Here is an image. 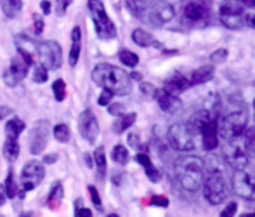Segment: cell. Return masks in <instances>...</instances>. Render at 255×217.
Masks as SVG:
<instances>
[{"mask_svg": "<svg viewBox=\"0 0 255 217\" xmlns=\"http://www.w3.org/2000/svg\"><path fill=\"white\" fill-rule=\"evenodd\" d=\"M92 80L99 87L113 92V96H127L132 90V78L127 71L113 64H98L92 70Z\"/></svg>", "mask_w": 255, "mask_h": 217, "instance_id": "1", "label": "cell"}, {"mask_svg": "<svg viewBox=\"0 0 255 217\" xmlns=\"http://www.w3.org/2000/svg\"><path fill=\"white\" fill-rule=\"evenodd\" d=\"M175 177L182 190L198 191L205 179V162L200 157H182L175 162Z\"/></svg>", "mask_w": 255, "mask_h": 217, "instance_id": "2", "label": "cell"}, {"mask_svg": "<svg viewBox=\"0 0 255 217\" xmlns=\"http://www.w3.org/2000/svg\"><path fill=\"white\" fill-rule=\"evenodd\" d=\"M236 108H229L222 118L219 120V134L224 137L226 141L238 139L240 136L245 134L247 124H249V113H247V106L242 103L235 104Z\"/></svg>", "mask_w": 255, "mask_h": 217, "instance_id": "3", "label": "cell"}, {"mask_svg": "<svg viewBox=\"0 0 255 217\" xmlns=\"http://www.w3.org/2000/svg\"><path fill=\"white\" fill-rule=\"evenodd\" d=\"M203 197L210 205H219L229 197L228 181L224 179L222 172H208L203 179Z\"/></svg>", "mask_w": 255, "mask_h": 217, "instance_id": "4", "label": "cell"}, {"mask_svg": "<svg viewBox=\"0 0 255 217\" xmlns=\"http://www.w3.org/2000/svg\"><path fill=\"white\" fill-rule=\"evenodd\" d=\"M89 10H91V16H92V21H94L98 37L103 38V40L115 38V35H117V26H115V23L106 14V9H104V3L101 0H89Z\"/></svg>", "mask_w": 255, "mask_h": 217, "instance_id": "5", "label": "cell"}, {"mask_svg": "<svg viewBox=\"0 0 255 217\" xmlns=\"http://www.w3.org/2000/svg\"><path fill=\"white\" fill-rule=\"evenodd\" d=\"M219 16L226 28L240 30L245 26V5L240 0H224L219 7Z\"/></svg>", "mask_w": 255, "mask_h": 217, "instance_id": "6", "label": "cell"}, {"mask_svg": "<svg viewBox=\"0 0 255 217\" xmlns=\"http://www.w3.org/2000/svg\"><path fill=\"white\" fill-rule=\"evenodd\" d=\"M168 143L175 151L188 153L196 148L195 144V132L188 124H174L168 129Z\"/></svg>", "mask_w": 255, "mask_h": 217, "instance_id": "7", "label": "cell"}, {"mask_svg": "<svg viewBox=\"0 0 255 217\" xmlns=\"http://www.w3.org/2000/svg\"><path fill=\"white\" fill-rule=\"evenodd\" d=\"M222 157H224L226 164L231 169H235V171H243V169L249 167V151H247L245 144L238 143L236 139L228 141V144L222 148Z\"/></svg>", "mask_w": 255, "mask_h": 217, "instance_id": "8", "label": "cell"}, {"mask_svg": "<svg viewBox=\"0 0 255 217\" xmlns=\"http://www.w3.org/2000/svg\"><path fill=\"white\" fill-rule=\"evenodd\" d=\"M40 64H44L47 70H57L63 64V50L61 45L54 40H45L38 43V52H37Z\"/></svg>", "mask_w": 255, "mask_h": 217, "instance_id": "9", "label": "cell"}, {"mask_svg": "<svg viewBox=\"0 0 255 217\" xmlns=\"http://www.w3.org/2000/svg\"><path fill=\"white\" fill-rule=\"evenodd\" d=\"M45 177V169L42 162L31 160L28 164H24L23 171H21V184H23L24 191H31L44 181Z\"/></svg>", "mask_w": 255, "mask_h": 217, "instance_id": "10", "label": "cell"}, {"mask_svg": "<svg viewBox=\"0 0 255 217\" xmlns=\"http://www.w3.org/2000/svg\"><path fill=\"white\" fill-rule=\"evenodd\" d=\"M233 190L238 195L240 198H245V200H255V177L252 174L243 171H235L233 174Z\"/></svg>", "mask_w": 255, "mask_h": 217, "instance_id": "11", "label": "cell"}, {"mask_svg": "<svg viewBox=\"0 0 255 217\" xmlns=\"http://www.w3.org/2000/svg\"><path fill=\"white\" fill-rule=\"evenodd\" d=\"M49 134H51V124L47 120H38L37 124L30 130V151L31 155H40L45 150L49 141Z\"/></svg>", "mask_w": 255, "mask_h": 217, "instance_id": "12", "label": "cell"}, {"mask_svg": "<svg viewBox=\"0 0 255 217\" xmlns=\"http://www.w3.org/2000/svg\"><path fill=\"white\" fill-rule=\"evenodd\" d=\"M30 66H31L30 61H28L26 57L21 56V54H17L16 57H12V61H10V66L7 68L5 73H3V82H5L9 87L17 85L28 75Z\"/></svg>", "mask_w": 255, "mask_h": 217, "instance_id": "13", "label": "cell"}, {"mask_svg": "<svg viewBox=\"0 0 255 217\" xmlns=\"http://www.w3.org/2000/svg\"><path fill=\"white\" fill-rule=\"evenodd\" d=\"M146 14H148V19L151 21V24L160 26V24H165L174 19L175 9L168 0H156V2H153L151 5L148 7Z\"/></svg>", "mask_w": 255, "mask_h": 217, "instance_id": "14", "label": "cell"}, {"mask_svg": "<svg viewBox=\"0 0 255 217\" xmlns=\"http://www.w3.org/2000/svg\"><path fill=\"white\" fill-rule=\"evenodd\" d=\"M78 129H80V134L87 143L94 144L98 141L99 136V124L96 115L92 113V110H85L84 113L78 118Z\"/></svg>", "mask_w": 255, "mask_h": 217, "instance_id": "15", "label": "cell"}, {"mask_svg": "<svg viewBox=\"0 0 255 217\" xmlns=\"http://www.w3.org/2000/svg\"><path fill=\"white\" fill-rule=\"evenodd\" d=\"M182 14H184V19L188 23H203V21L208 19V7L203 2L191 0L184 5Z\"/></svg>", "mask_w": 255, "mask_h": 217, "instance_id": "16", "label": "cell"}, {"mask_svg": "<svg viewBox=\"0 0 255 217\" xmlns=\"http://www.w3.org/2000/svg\"><path fill=\"white\" fill-rule=\"evenodd\" d=\"M154 97H156V101H158V106H160L165 113H175L182 104L181 99H179L175 94L168 92V90H165V89L156 90V92H154Z\"/></svg>", "mask_w": 255, "mask_h": 217, "instance_id": "17", "label": "cell"}, {"mask_svg": "<svg viewBox=\"0 0 255 217\" xmlns=\"http://www.w3.org/2000/svg\"><path fill=\"white\" fill-rule=\"evenodd\" d=\"M16 45H17V54L26 57V59L33 64L35 56H37V52H38V43L35 40H31L30 37H26V35H17Z\"/></svg>", "mask_w": 255, "mask_h": 217, "instance_id": "18", "label": "cell"}, {"mask_svg": "<svg viewBox=\"0 0 255 217\" xmlns=\"http://www.w3.org/2000/svg\"><path fill=\"white\" fill-rule=\"evenodd\" d=\"M202 134V139H203V150L212 151L219 146V120L210 122L208 125L200 130Z\"/></svg>", "mask_w": 255, "mask_h": 217, "instance_id": "19", "label": "cell"}, {"mask_svg": "<svg viewBox=\"0 0 255 217\" xmlns=\"http://www.w3.org/2000/svg\"><path fill=\"white\" fill-rule=\"evenodd\" d=\"M188 87H189L188 77H184V75H181V73H174L172 77H168L163 84V89L168 90V92H172V94H175V96L181 94V92H184Z\"/></svg>", "mask_w": 255, "mask_h": 217, "instance_id": "20", "label": "cell"}, {"mask_svg": "<svg viewBox=\"0 0 255 217\" xmlns=\"http://www.w3.org/2000/svg\"><path fill=\"white\" fill-rule=\"evenodd\" d=\"M212 78H214V66H212V64H205V66L196 68L188 77V80H189V85H200V84H205V82L212 80Z\"/></svg>", "mask_w": 255, "mask_h": 217, "instance_id": "21", "label": "cell"}, {"mask_svg": "<svg viewBox=\"0 0 255 217\" xmlns=\"http://www.w3.org/2000/svg\"><path fill=\"white\" fill-rule=\"evenodd\" d=\"M82 50V30L80 26H75L71 31V49H70V66H77L78 57Z\"/></svg>", "mask_w": 255, "mask_h": 217, "instance_id": "22", "label": "cell"}, {"mask_svg": "<svg viewBox=\"0 0 255 217\" xmlns=\"http://www.w3.org/2000/svg\"><path fill=\"white\" fill-rule=\"evenodd\" d=\"M135 160H137V164H141L142 167H144L146 176H148V179L151 181V183H158V181L161 179V174H160V171H158V169L154 167L153 162H151V158H149L148 155L139 153L137 157H135Z\"/></svg>", "mask_w": 255, "mask_h": 217, "instance_id": "23", "label": "cell"}, {"mask_svg": "<svg viewBox=\"0 0 255 217\" xmlns=\"http://www.w3.org/2000/svg\"><path fill=\"white\" fill-rule=\"evenodd\" d=\"M63 197H64V188L61 183H54L52 188H51V193L47 197V207L51 211H57L61 207V202H63Z\"/></svg>", "mask_w": 255, "mask_h": 217, "instance_id": "24", "label": "cell"}, {"mask_svg": "<svg viewBox=\"0 0 255 217\" xmlns=\"http://www.w3.org/2000/svg\"><path fill=\"white\" fill-rule=\"evenodd\" d=\"M0 9L5 14V17L14 19L23 9V0H0Z\"/></svg>", "mask_w": 255, "mask_h": 217, "instance_id": "25", "label": "cell"}, {"mask_svg": "<svg viewBox=\"0 0 255 217\" xmlns=\"http://www.w3.org/2000/svg\"><path fill=\"white\" fill-rule=\"evenodd\" d=\"M26 129V125H24V122L21 120V118H10L9 122L5 124V136L9 137V139H17V137L23 134V130Z\"/></svg>", "mask_w": 255, "mask_h": 217, "instance_id": "26", "label": "cell"}, {"mask_svg": "<svg viewBox=\"0 0 255 217\" xmlns=\"http://www.w3.org/2000/svg\"><path fill=\"white\" fill-rule=\"evenodd\" d=\"M135 118H137V115H135V113H127V115L124 113V115H120V117H118V120H115V124H113V132L115 134L125 132V130L130 129L132 125H134Z\"/></svg>", "mask_w": 255, "mask_h": 217, "instance_id": "27", "label": "cell"}, {"mask_svg": "<svg viewBox=\"0 0 255 217\" xmlns=\"http://www.w3.org/2000/svg\"><path fill=\"white\" fill-rule=\"evenodd\" d=\"M132 40L137 43L139 47H151V45H158L156 40H154V37L149 31L146 30H141V28H137V30L132 31Z\"/></svg>", "mask_w": 255, "mask_h": 217, "instance_id": "28", "label": "cell"}, {"mask_svg": "<svg viewBox=\"0 0 255 217\" xmlns=\"http://www.w3.org/2000/svg\"><path fill=\"white\" fill-rule=\"evenodd\" d=\"M94 162H96V167H98V177L99 179H104L106 177V171H108V165H106V155H104V148L99 146L94 153Z\"/></svg>", "mask_w": 255, "mask_h": 217, "instance_id": "29", "label": "cell"}, {"mask_svg": "<svg viewBox=\"0 0 255 217\" xmlns=\"http://www.w3.org/2000/svg\"><path fill=\"white\" fill-rule=\"evenodd\" d=\"M3 155L9 162H14L17 157H19V144H17V139H9L7 137L5 143H3Z\"/></svg>", "mask_w": 255, "mask_h": 217, "instance_id": "30", "label": "cell"}, {"mask_svg": "<svg viewBox=\"0 0 255 217\" xmlns=\"http://www.w3.org/2000/svg\"><path fill=\"white\" fill-rule=\"evenodd\" d=\"M127 5L132 14H135V16H144L148 7L151 5V0H127Z\"/></svg>", "mask_w": 255, "mask_h": 217, "instance_id": "31", "label": "cell"}, {"mask_svg": "<svg viewBox=\"0 0 255 217\" xmlns=\"http://www.w3.org/2000/svg\"><path fill=\"white\" fill-rule=\"evenodd\" d=\"M111 157H113V160L117 162V164L127 165L130 155H128V150L124 146V144H117V146L113 148V151H111Z\"/></svg>", "mask_w": 255, "mask_h": 217, "instance_id": "32", "label": "cell"}, {"mask_svg": "<svg viewBox=\"0 0 255 217\" xmlns=\"http://www.w3.org/2000/svg\"><path fill=\"white\" fill-rule=\"evenodd\" d=\"M118 59H120L124 64H127V66H130V68H135L139 64V56H137V54H134L132 50H127V49H122L120 52H118Z\"/></svg>", "mask_w": 255, "mask_h": 217, "instance_id": "33", "label": "cell"}, {"mask_svg": "<svg viewBox=\"0 0 255 217\" xmlns=\"http://www.w3.org/2000/svg\"><path fill=\"white\" fill-rule=\"evenodd\" d=\"M3 190H5L7 198H16L17 195H19V188H17V183L14 181V174H12V171H10V172H9V176H7L5 184H3Z\"/></svg>", "mask_w": 255, "mask_h": 217, "instance_id": "34", "label": "cell"}, {"mask_svg": "<svg viewBox=\"0 0 255 217\" xmlns=\"http://www.w3.org/2000/svg\"><path fill=\"white\" fill-rule=\"evenodd\" d=\"M54 137H56L59 143H68L71 137L70 127H68L66 124H57L56 127H54Z\"/></svg>", "mask_w": 255, "mask_h": 217, "instance_id": "35", "label": "cell"}, {"mask_svg": "<svg viewBox=\"0 0 255 217\" xmlns=\"http://www.w3.org/2000/svg\"><path fill=\"white\" fill-rule=\"evenodd\" d=\"M52 90H54L56 101H64V97H66V84H64V80L57 78V80L52 84Z\"/></svg>", "mask_w": 255, "mask_h": 217, "instance_id": "36", "label": "cell"}, {"mask_svg": "<svg viewBox=\"0 0 255 217\" xmlns=\"http://www.w3.org/2000/svg\"><path fill=\"white\" fill-rule=\"evenodd\" d=\"M47 68L44 66V64H37L33 70V82H37V84H44V82H47L49 78V73H47Z\"/></svg>", "mask_w": 255, "mask_h": 217, "instance_id": "37", "label": "cell"}, {"mask_svg": "<svg viewBox=\"0 0 255 217\" xmlns=\"http://www.w3.org/2000/svg\"><path fill=\"white\" fill-rule=\"evenodd\" d=\"M245 148L247 151H249V155H252V157H255V127L250 129L249 132L245 134Z\"/></svg>", "mask_w": 255, "mask_h": 217, "instance_id": "38", "label": "cell"}, {"mask_svg": "<svg viewBox=\"0 0 255 217\" xmlns=\"http://www.w3.org/2000/svg\"><path fill=\"white\" fill-rule=\"evenodd\" d=\"M228 59V50L226 49H219V50H215V52H212V56H210V61L212 63H224V61Z\"/></svg>", "mask_w": 255, "mask_h": 217, "instance_id": "39", "label": "cell"}, {"mask_svg": "<svg viewBox=\"0 0 255 217\" xmlns=\"http://www.w3.org/2000/svg\"><path fill=\"white\" fill-rule=\"evenodd\" d=\"M33 30L35 35H42L44 31V17L40 14H33Z\"/></svg>", "mask_w": 255, "mask_h": 217, "instance_id": "40", "label": "cell"}, {"mask_svg": "<svg viewBox=\"0 0 255 217\" xmlns=\"http://www.w3.org/2000/svg\"><path fill=\"white\" fill-rule=\"evenodd\" d=\"M71 2H73V0H56V10H57V16H64Z\"/></svg>", "mask_w": 255, "mask_h": 217, "instance_id": "41", "label": "cell"}, {"mask_svg": "<svg viewBox=\"0 0 255 217\" xmlns=\"http://www.w3.org/2000/svg\"><path fill=\"white\" fill-rule=\"evenodd\" d=\"M108 111H110V115H115V117H120V115L125 113V106L120 103H113V104H108Z\"/></svg>", "mask_w": 255, "mask_h": 217, "instance_id": "42", "label": "cell"}, {"mask_svg": "<svg viewBox=\"0 0 255 217\" xmlns=\"http://www.w3.org/2000/svg\"><path fill=\"white\" fill-rule=\"evenodd\" d=\"M151 205H156V207H163L167 209L168 207V198L167 197H160V195H154V197L149 200Z\"/></svg>", "mask_w": 255, "mask_h": 217, "instance_id": "43", "label": "cell"}, {"mask_svg": "<svg viewBox=\"0 0 255 217\" xmlns=\"http://www.w3.org/2000/svg\"><path fill=\"white\" fill-rule=\"evenodd\" d=\"M111 99H113V92H110V90L103 89L101 96H99V104H101V106H108V104L111 103Z\"/></svg>", "mask_w": 255, "mask_h": 217, "instance_id": "44", "label": "cell"}, {"mask_svg": "<svg viewBox=\"0 0 255 217\" xmlns=\"http://www.w3.org/2000/svg\"><path fill=\"white\" fill-rule=\"evenodd\" d=\"M89 193H91V198H92V204L96 205L98 209H101V197H99L98 190L94 186H89Z\"/></svg>", "mask_w": 255, "mask_h": 217, "instance_id": "45", "label": "cell"}, {"mask_svg": "<svg viewBox=\"0 0 255 217\" xmlns=\"http://www.w3.org/2000/svg\"><path fill=\"white\" fill-rule=\"evenodd\" d=\"M236 211H238V205H236L235 202H231V204H228V207L221 212V216L222 217H231V216L236 214Z\"/></svg>", "mask_w": 255, "mask_h": 217, "instance_id": "46", "label": "cell"}, {"mask_svg": "<svg viewBox=\"0 0 255 217\" xmlns=\"http://www.w3.org/2000/svg\"><path fill=\"white\" fill-rule=\"evenodd\" d=\"M75 216H77V217H84V216L91 217L92 216V211H89V209H82L80 207V200H78L77 202V211H75Z\"/></svg>", "mask_w": 255, "mask_h": 217, "instance_id": "47", "label": "cell"}, {"mask_svg": "<svg viewBox=\"0 0 255 217\" xmlns=\"http://www.w3.org/2000/svg\"><path fill=\"white\" fill-rule=\"evenodd\" d=\"M141 90L144 96H153V97H154V92H156V89H154L151 84H141Z\"/></svg>", "mask_w": 255, "mask_h": 217, "instance_id": "48", "label": "cell"}, {"mask_svg": "<svg viewBox=\"0 0 255 217\" xmlns=\"http://www.w3.org/2000/svg\"><path fill=\"white\" fill-rule=\"evenodd\" d=\"M245 24L255 30V12H249L245 14Z\"/></svg>", "mask_w": 255, "mask_h": 217, "instance_id": "49", "label": "cell"}, {"mask_svg": "<svg viewBox=\"0 0 255 217\" xmlns=\"http://www.w3.org/2000/svg\"><path fill=\"white\" fill-rule=\"evenodd\" d=\"M128 143H130V146H134V148H139V146H141L137 134H128Z\"/></svg>", "mask_w": 255, "mask_h": 217, "instance_id": "50", "label": "cell"}, {"mask_svg": "<svg viewBox=\"0 0 255 217\" xmlns=\"http://www.w3.org/2000/svg\"><path fill=\"white\" fill-rule=\"evenodd\" d=\"M40 9H42V12H44V14H49V12H51V2H49V0H42Z\"/></svg>", "mask_w": 255, "mask_h": 217, "instance_id": "51", "label": "cell"}, {"mask_svg": "<svg viewBox=\"0 0 255 217\" xmlns=\"http://www.w3.org/2000/svg\"><path fill=\"white\" fill-rule=\"evenodd\" d=\"M7 200V195H5V190H3V186L0 184V207H2L3 204H5Z\"/></svg>", "mask_w": 255, "mask_h": 217, "instance_id": "52", "label": "cell"}, {"mask_svg": "<svg viewBox=\"0 0 255 217\" xmlns=\"http://www.w3.org/2000/svg\"><path fill=\"white\" fill-rule=\"evenodd\" d=\"M56 160H57V155H49V157L44 158V162H47V164H54Z\"/></svg>", "mask_w": 255, "mask_h": 217, "instance_id": "53", "label": "cell"}, {"mask_svg": "<svg viewBox=\"0 0 255 217\" xmlns=\"http://www.w3.org/2000/svg\"><path fill=\"white\" fill-rule=\"evenodd\" d=\"M240 2L243 3V5H249V7H255V0H240Z\"/></svg>", "mask_w": 255, "mask_h": 217, "instance_id": "54", "label": "cell"}, {"mask_svg": "<svg viewBox=\"0 0 255 217\" xmlns=\"http://www.w3.org/2000/svg\"><path fill=\"white\" fill-rule=\"evenodd\" d=\"M5 113H7V110H5V108H2V106H0V120H2V118L5 117Z\"/></svg>", "mask_w": 255, "mask_h": 217, "instance_id": "55", "label": "cell"}, {"mask_svg": "<svg viewBox=\"0 0 255 217\" xmlns=\"http://www.w3.org/2000/svg\"><path fill=\"white\" fill-rule=\"evenodd\" d=\"M254 111H255V101H254Z\"/></svg>", "mask_w": 255, "mask_h": 217, "instance_id": "56", "label": "cell"}]
</instances>
